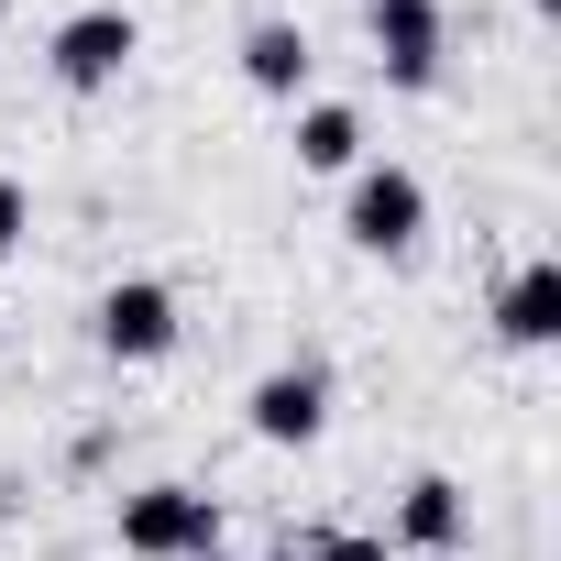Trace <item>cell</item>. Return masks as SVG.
<instances>
[{
	"label": "cell",
	"mask_w": 561,
	"mask_h": 561,
	"mask_svg": "<svg viewBox=\"0 0 561 561\" xmlns=\"http://www.w3.org/2000/svg\"><path fill=\"white\" fill-rule=\"evenodd\" d=\"M419 231H430V176H419V165L364 154V165L342 176V242L397 264V253H419Z\"/></svg>",
	"instance_id": "6da1fadb"
},
{
	"label": "cell",
	"mask_w": 561,
	"mask_h": 561,
	"mask_svg": "<svg viewBox=\"0 0 561 561\" xmlns=\"http://www.w3.org/2000/svg\"><path fill=\"white\" fill-rule=\"evenodd\" d=\"M133 56H144V23L122 12V0H89V12H67V23L45 34V78H56L67 100L122 89V78H133Z\"/></svg>",
	"instance_id": "7a4b0ae2"
},
{
	"label": "cell",
	"mask_w": 561,
	"mask_h": 561,
	"mask_svg": "<svg viewBox=\"0 0 561 561\" xmlns=\"http://www.w3.org/2000/svg\"><path fill=\"white\" fill-rule=\"evenodd\" d=\"M122 550L133 561H209L220 550V495H198V484H133L122 495Z\"/></svg>",
	"instance_id": "3957f363"
},
{
	"label": "cell",
	"mask_w": 561,
	"mask_h": 561,
	"mask_svg": "<svg viewBox=\"0 0 561 561\" xmlns=\"http://www.w3.org/2000/svg\"><path fill=\"white\" fill-rule=\"evenodd\" d=\"M89 331H100V353H111V364H165L187 320H176V287H165V275H122V287H100Z\"/></svg>",
	"instance_id": "277c9868"
},
{
	"label": "cell",
	"mask_w": 561,
	"mask_h": 561,
	"mask_svg": "<svg viewBox=\"0 0 561 561\" xmlns=\"http://www.w3.org/2000/svg\"><path fill=\"white\" fill-rule=\"evenodd\" d=\"M242 430H253L264 451H309V440L331 430V364H275V375H253Z\"/></svg>",
	"instance_id": "5b68a950"
},
{
	"label": "cell",
	"mask_w": 561,
	"mask_h": 561,
	"mask_svg": "<svg viewBox=\"0 0 561 561\" xmlns=\"http://www.w3.org/2000/svg\"><path fill=\"white\" fill-rule=\"evenodd\" d=\"M375 23V67H386V89H440V56H451V23H440V0H386V12H364Z\"/></svg>",
	"instance_id": "8992f818"
},
{
	"label": "cell",
	"mask_w": 561,
	"mask_h": 561,
	"mask_svg": "<svg viewBox=\"0 0 561 561\" xmlns=\"http://www.w3.org/2000/svg\"><path fill=\"white\" fill-rule=\"evenodd\" d=\"M309 78H320L309 23H287V12L242 23V89H253V100H309Z\"/></svg>",
	"instance_id": "52a82bcc"
},
{
	"label": "cell",
	"mask_w": 561,
	"mask_h": 561,
	"mask_svg": "<svg viewBox=\"0 0 561 561\" xmlns=\"http://www.w3.org/2000/svg\"><path fill=\"white\" fill-rule=\"evenodd\" d=\"M495 342L506 353H550L561 342V264L550 253H528L506 287H495Z\"/></svg>",
	"instance_id": "ba28073f"
},
{
	"label": "cell",
	"mask_w": 561,
	"mask_h": 561,
	"mask_svg": "<svg viewBox=\"0 0 561 561\" xmlns=\"http://www.w3.org/2000/svg\"><path fill=\"white\" fill-rule=\"evenodd\" d=\"M462 528H473V495L451 484V473H408V495H397V528H386V550H462Z\"/></svg>",
	"instance_id": "9c48e42d"
},
{
	"label": "cell",
	"mask_w": 561,
	"mask_h": 561,
	"mask_svg": "<svg viewBox=\"0 0 561 561\" xmlns=\"http://www.w3.org/2000/svg\"><path fill=\"white\" fill-rule=\"evenodd\" d=\"M287 154H298V176H353V165H364V111H353V100H298Z\"/></svg>",
	"instance_id": "30bf717a"
},
{
	"label": "cell",
	"mask_w": 561,
	"mask_h": 561,
	"mask_svg": "<svg viewBox=\"0 0 561 561\" xmlns=\"http://www.w3.org/2000/svg\"><path fill=\"white\" fill-rule=\"evenodd\" d=\"M275 561H397V550H386V528H298Z\"/></svg>",
	"instance_id": "8fae6325"
},
{
	"label": "cell",
	"mask_w": 561,
	"mask_h": 561,
	"mask_svg": "<svg viewBox=\"0 0 561 561\" xmlns=\"http://www.w3.org/2000/svg\"><path fill=\"white\" fill-rule=\"evenodd\" d=\"M23 231H34V187H23V176H0V264L23 253Z\"/></svg>",
	"instance_id": "7c38bea8"
},
{
	"label": "cell",
	"mask_w": 561,
	"mask_h": 561,
	"mask_svg": "<svg viewBox=\"0 0 561 561\" xmlns=\"http://www.w3.org/2000/svg\"><path fill=\"white\" fill-rule=\"evenodd\" d=\"M364 12H386V0H364Z\"/></svg>",
	"instance_id": "4fadbf2b"
},
{
	"label": "cell",
	"mask_w": 561,
	"mask_h": 561,
	"mask_svg": "<svg viewBox=\"0 0 561 561\" xmlns=\"http://www.w3.org/2000/svg\"><path fill=\"white\" fill-rule=\"evenodd\" d=\"M209 561H231V550H209Z\"/></svg>",
	"instance_id": "5bb4252c"
},
{
	"label": "cell",
	"mask_w": 561,
	"mask_h": 561,
	"mask_svg": "<svg viewBox=\"0 0 561 561\" xmlns=\"http://www.w3.org/2000/svg\"><path fill=\"white\" fill-rule=\"evenodd\" d=\"M0 12H12V0H0Z\"/></svg>",
	"instance_id": "9a60e30c"
}]
</instances>
